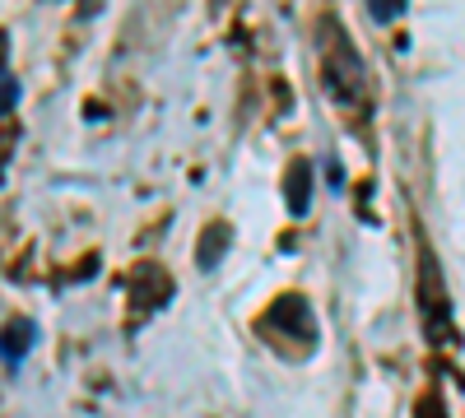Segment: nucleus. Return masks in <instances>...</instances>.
<instances>
[{
    "mask_svg": "<svg viewBox=\"0 0 465 418\" xmlns=\"http://www.w3.org/2000/svg\"><path fill=\"white\" fill-rule=\"evenodd\" d=\"M284 205H289V214H293V219H302L307 209H312V163H307V159H298V163L289 168V181H284Z\"/></svg>",
    "mask_w": 465,
    "mask_h": 418,
    "instance_id": "1",
    "label": "nucleus"
},
{
    "mask_svg": "<svg viewBox=\"0 0 465 418\" xmlns=\"http://www.w3.org/2000/svg\"><path fill=\"white\" fill-rule=\"evenodd\" d=\"M270 321H280V330H298V339H312V335H317L312 312H307L302 297H280L275 312H270Z\"/></svg>",
    "mask_w": 465,
    "mask_h": 418,
    "instance_id": "2",
    "label": "nucleus"
},
{
    "mask_svg": "<svg viewBox=\"0 0 465 418\" xmlns=\"http://www.w3.org/2000/svg\"><path fill=\"white\" fill-rule=\"evenodd\" d=\"M33 335H37L33 321H10V330H5V376H19V367L33 349Z\"/></svg>",
    "mask_w": 465,
    "mask_h": 418,
    "instance_id": "3",
    "label": "nucleus"
},
{
    "mask_svg": "<svg viewBox=\"0 0 465 418\" xmlns=\"http://www.w3.org/2000/svg\"><path fill=\"white\" fill-rule=\"evenodd\" d=\"M228 242H232V228H228V223H210V228H205V238H201V247H196L201 270H214V265L223 260V251H228Z\"/></svg>",
    "mask_w": 465,
    "mask_h": 418,
    "instance_id": "4",
    "label": "nucleus"
},
{
    "mask_svg": "<svg viewBox=\"0 0 465 418\" xmlns=\"http://www.w3.org/2000/svg\"><path fill=\"white\" fill-rule=\"evenodd\" d=\"M368 15H372L377 24H396V19L405 15V0H372Z\"/></svg>",
    "mask_w": 465,
    "mask_h": 418,
    "instance_id": "5",
    "label": "nucleus"
},
{
    "mask_svg": "<svg viewBox=\"0 0 465 418\" xmlns=\"http://www.w3.org/2000/svg\"><path fill=\"white\" fill-rule=\"evenodd\" d=\"M322 168H326L331 191H340V186H344V168H340V159H335V154H326V159H322Z\"/></svg>",
    "mask_w": 465,
    "mask_h": 418,
    "instance_id": "6",
    "label": "nucleus"
},
{
    "mask_svg": "<svg viewBox=\"0 0 465 418\" xmlns=\"http://www.w3.org/2000/svg\"><path fill=\"white\" fill-rule=\"evenodd\" d=\"M15 102H19V80L5 70V112H15Z\"/></svg>",
    "mask_w": 465,
    "mask_h": 418,
    "instance_id": "7",
    "label": "nucleus"
},
{
    "mask_svg": "<svg viewBox=\"0 0 465 418\" xmlns=\"http://www.w3.org/2000/svg\"><path fill=\"white\" fill-rule=\"evenodd\" d=\"M419 418H442V404H438V400H423V404H419Z\"/></svg>",
    "mask_w": 465,
    "mask_h": 418,
    "instance_id": "8",
    "label": "nucleus"
}]
</instances>
